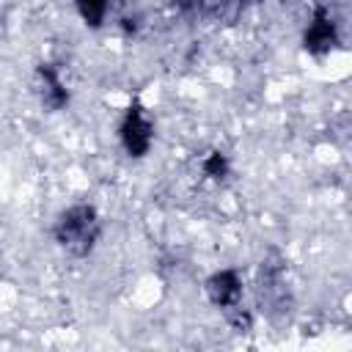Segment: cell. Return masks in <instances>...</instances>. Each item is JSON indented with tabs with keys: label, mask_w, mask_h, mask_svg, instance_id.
I'll use <instances>...</instances> for the list:
<instances>
[{
	"label": "cell",
	"mask_w": 352,
	"mask_h": 352,
	"mask_svg": "<svg viewBox=\"0 0 352 352\" xmlns=\"http://www.w3.org/2000/svg\"><path fill=\"white\" fill-rule=\"evenodd\" d=\"M102 234V220L99 212L91 204H74L63 209L52 226L55 242L69 250L72 256H88Z\"/></svg>",
	"instance_id": "6da1fadb"
},
{
	"label": "cell",
	"mask_w": 352,
	"mask_h": 352,
	"mask_svg": "<svg viewBox=\"0 0 352 352\" xmlns=\"http://www.w3.org/2000/svg\"><path fill=\"white\" fill-rule=\"evenodd\" d=\"M118 138H121V146H124V151L129 157L140 160V157L148 154L151 140H154V124L148 121L146 110L138 102L126 107V113H124V118L118 124Z\"/></svg>",
	"instance_id": "7a4b0ae2"
},
{
	"label": "cell",
	"mask_w": 352,
	"mask_h": 352,
	"mask_svg": "<svg viewBox=\"0 0 352 352\" xmlns=\"http://www.w3.org/2000/svg\"><path fill=\"white\" fill-rule=\"evenodd\" d=\"M338 44V25L336 19L330 16L327 8H314V16L302 33V47L311 52V55H327L330 50H336Z\"/></svg>",
	"instance_id": "3957f363"
},
{
	"label": "cell",
	"mask_w": 352,
	"mask_h": 352,
	"mask_svg": "<svg viewBox=\"0 0 352 352\" xmlns=\"http://www.w3.org/2000/svg\"><path fill=\"white\" fill-rule=\"evenodd\" d=\"M206 297L217 308H236L242 302V278L236 270H217L206 278Z\"/></svg>",
	"instance_id": "277c9868"
},
{
	"label": "cell",
	"mask_w": 352,
	"mask_h": 352,
	"mask_svg": "<svg viewBox=\"0 0 352 352\" xmlns=\"http://www.w3.org/2000/svg\"><path fill=\"white\" fill-rule=\"evenodd\" d=\"M36 94L47 110H63L69 104V88L63 85L58 69L52 63H38L36 66Z\"/></svg>",
	"instance_id": "5b68a950"
},
{
	"label": "cell",
	"mask_w": 352,
	"mask_h": 352,
	"mask_svg": "<svg viewBox=\"0 0 352 352\" xmlns=\"http://www.w3.org/2000/svg\"><path fill=\"white\" fill-rule=\"evenodd\" d=\"M201 170H204V176L220 182V179L228 176V157L223 151H217V148L214 151H206L204 160H201Z\"/></svg>",
	"instance_id": "8992f818"
},
{
	"label": "cell",
	"mask_w": 352,
	"mask_h": 352,
	"mask_svg": "<svg viewBox=\"0 0 352 352\" xmlns=\"http://www.w3.org/2000/svg\"><path fill=\"white\" fill-rule=\"evenodd\" d=\"M107 11H110V6L102 3V0H80V3H77V14H80L82 22L91 25V28H99V25L104 22Z\"/></svg>",
	"instance_id": "52a82bcc"
},
{
	"label": "cell",
	"mask_w": 352,
	"mask_h": 352,
	"mask_svg": "<svg viewBox=\"0 0 352 352\" xmlns=\"http://www.w3.org/2000/svg\"><path fill=\"white\" fill-rule=\"evenodd\" d=\"M228 322H231L236 330H250V324H253L250 314H248L242 305H236V308H231V311H228Z\"/></svg>",
	"instance_id": "ba28073f"
},
{
	"label": "cell",
	"mask_w": 352,
	"mask_h": 352,
	"mask_svg": "<svg viewBox=\"0 0 352 352\" xmlns=\"http://www.w3.org/2000/svg\"><path fill=\"white\" fill-rule=\"evenodd\" d=\"M121 28H124V33H135V30H138V19H135V16H132V19L124 16V19H121Z\"/></svg>",
	"instance_id": "9c48e42d"
}]
</instances>
